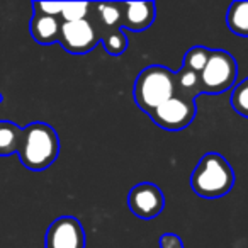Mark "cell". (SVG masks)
Here are the masks:
<instances>
[{"label": "cell", "mask_w": 248, "mask_h": 248, "mask_svg": "<svg viewBox=\"0 0 248 248\" xmlns=\"http://www.w3.org/2000/svg\"><path fill=\"white\" fill-rule=\"evenodd\" d=\"M65 7V2H34L32 9L38 14L45 16H53V17H60Z\"/></svg>", "instance_id": "19"}, {"label": "cell", "mask_w": 248, "mask_h": 248, "mask_svg": "<svg viewBox=\"0 0 248 248\" xmlns=\"http://www.w3.org/2000/svg\"><path fill=\"white\" fill-rule=\"evenodd\" d=\"M209 55H211V49L206 48V46H194L184 56L182 68L201 73L204 70V66H206L207 60H209Z\"/></svg>", "instance_id": "15"}, {"label": "cell", "mask_w": 248, "mask_h": 248, "mask_svg": "<svg viewBox=\"0 0 248 248\" xmlns=\"http://www.w3.org/2000/svg\"><path fill=\"white\" fill-rule=\"evenodd\" d=\"M201 89L207 93H221L233 89L238 78V63L224 49H211L204 70L199 73Z\"/></svg>", "instance_id": "4"}, {"label": "cell", "mask_w": 248, "mask_h": 248, "mask_svg": "<svg viewBox=\"0 0 248 248\" xmlns=\"http://www.w3.org/2000/svg\"><path fill=\"white\" fill-rule=\"evenodd\" d=\"M100 41V32L92 21L83 19L77 22H63L60 31V45L72 55H87Z\"/></svg>", "instance_id": "6"}, {"label": "cell", "mask_w": 248, "mask_h": 248, "mask_svg": "<svg viewBox=\"0 0 248 248\" xmlns=\"http://www.w3.org/2000/svg\"><path fill=\"white\" fill-rule=\"evenodd\" d=\"M0 102H2V93H0Z\"/></svg>", "instance_id": "21"}, {"label": "cell", "mask_w": 248, "mask_h": 248, "mask_svg": "<svg viewBox=\"0 0 248 248\" xmlns=\"http://www.w3.org/2000/svg\"><path fill=\"white\" fill-rule=\"evenodd\" d=\"M17 155L28 170H46L56 162L60 155L58 133L46 123H31L22 128V140Z\"/></svg>", "instance_id": "1"}, {"label": "cell", "mask_w": 248, "mask_h": 248, "mask_svg": "<svg viewBox=\"0 0 248 248\" xmlns=\"http://www.w3.org/2000/svg\"><path fill=\"white\" fill-rule=\"evenodd\" d=\"M175 93V73L163 65L146 66L136 77L135 89H133L136 106L146 114H152L156 107L167 102Z\"/></svg>", "instance_id": "3"}, {"label": "cell", "mask_w": 248, "mask_h": 248, "mask_svg": "<svg viewBox=\"0 0 248 248\" xmlns=\"http://www.w3.org/2000/svg\"><path fill=\"white\" fill-rule=\"evenodd\" d=\"M231 107L240 116L248 117V77L233 87V92H231Z\"/></svg>", "instance_id": "17"}, {"label": "cell", "mask_w": 248, "mask_h": 248, "mask_svg": "<svg viewBox=\"0 0 248 248\" xmlns=\"http://www.w3.org/2000/svg\"><path fill=\"white\" fill-rule=\"evenodd\" d=\"M160 248H184V241L179 234L165 233L160 236Z\"/></svg>", "instance_id": "20"}, {"label": "cell", "mask_w": 248, "mask_h": 248, "mask_svg": "<svg viewBox=\"0 0 248 248\" xmlns=\"http://www.w3.org/2000/svg\"><path fill=\"white\" fill-rule=\"evenodd\" d=\"M128 206L140 219H153L163 211L165 196L158 186L152 182H141L129 190Z\"/></svg>", "instance_id": "8"}, {"label": "cell", "mask_w": 248, "mask_h": 248, "mask_svg": "<svg viewBox=\"0 0 248 248\" xmlns=\"http://www.w3.org/2000/svg\"><path fill=\"white\" fill-rule=\"evenodd\" d=\"M99 9V19L102 29L107 28H121V16H123V4H97Z\"/></svg>", "instance_id": "16"}, {"label": "cell", "mask_w": 248, "mask_h": 248, "mask_svg": "<svg viewBox=\"0 0 248 248\" xmlns=\"http://www.w3.org/2000/svg\"><path fill=\"white\" fill-rule=\"evenodd\" d=\"M90 4H85V2H68L63 7V12L60 16L62 22H77V21H83L87 19V14H89Z\"/></svg>", "instance_id": "18"}, {"label": "cell", "mask_w": 248, "mask_h": 248, "mask_svg": "<svg viewBox=\"0 0 248 248\" xmlns=\"http://www.w3.org/2000/svg\"><path fill=\"white\" fill-rule=\"evenodd\" d=\"M175 82H177V93H180V95L196 100L197 95L202 93L199 73L182 68L175 73Z\"/></svg>", "instance_id": "13"}, {"label": "cell", "mask_w": 248, "mask_h": 248, "mask_svg": "<svg viewBox=\"0 0 248 248\" xmlns=\"http://www.w3.org/2000/svg\"><path fill=\"white\" fill-rule=\"evenodd\" d=\"M156 5L155 2H124L121 28L128 31H146L155 22Z\"/></svg>", "instance_id": "9"}, {"label": "cell", "mask_w": 248, "mask_h": 248, "mask_svg": "<svg viewBox=\"0 0 248 248\" xmlns=\"http://www.w3.org/2000/svg\"><path fill=\"white\" fill-rule=\"evenodd\" d=\"M234 172L226 158L219 153H206L190 175V187L199 197L217 199L233 189Z\"/></svg>", "instance_id": "2"}, {"label": "cell", "mask_w": 248, "mask_h": 248, "mask_svg": "<svg viewBox=\"0 0 248 248\" xmlns=\"http://www.w3.org/2000/svg\"><path fill=\"white\" fill-rule=\"evenodd\" d=\"M22 128L11 121H0V156H11L19 152Z\"/></svg>", "instance_id": "11"}, {"label": "cell", "mask_w": 248, "mask_h": 248, "mask_svg": "<svg viewBox=\"0 0 248 248\" xmlns=\"http://www.w3.org/2000/svg\"><path fill=\"white\" fill-rule=\"evenodd\" d=\"M62 19L53 17V16H45L34 12L29 24L31 36L38 45H55L60 43V31H62Z\"/></svg>", "instance_id": "10"}, {"label": "cell", "mask_w": 248, "mask_h": 248, "mask_svg": "<svg viewBox=\"0 0 248 248\" xmlns=\"http://www.w3.org/2000/svg\"><path fill=\"white\" fill-rule=\"evenodd\" d=\"M196 114H197L196 100L180 95V93H175L167 102H163L162 106L156 107L148 116L162 129L179 131V129H186L192 123Z\"/></svg>", "instance_id": "5"}, {"label": "cell", "mask_w": 248, "mask_h": 248, "mask_svg": "<svg viewBox=\"0 0 248 248\" xmlns=\"http://www.w3.org/2000/svg\"><path fill=\"white\" fill-rule=\"evenodd\" d=\"M45 248H85V231L77 217L60 216L49 224Z\"/></svg>", "instance_id": "7"}, {"label": "cell", "mask_w": 248, "mask_h": 248, "mask_svg": "<svg viewBox=\"0 0 248 248\" xmlns=\"http://www.w3.org/2000/svg\"><path fill=\"white\" fill-rule=\"evenodd\" d=\"M226 22L231 32L248 38V2H233L228 9Z\"/></svg>", "instance_id": "12"}, {"label": "cell", "mask_w": 248, "mask_h": 248, "mask_svg": "<svg viewBox=\"0 0 248 248\" xmlns=\"http://www.w3.org/2000/svg\"><path fill=\"white\" fill-rule=\"evenodd\" d=\"M100 43L106 48L107 55L110 56H121L128 49V39L121 31V28H107L100 32Z\"/></svg>", "instance_id": "14"}]
</instances>
